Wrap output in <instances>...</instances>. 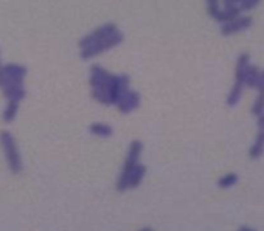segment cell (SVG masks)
Instances as JSON below:
<instances>
[{"mask_svg": "<svg viewBox=\"0 0 264 231\" xmlns=\"http://www.w3.org/2000/svg\"><path fill=\"white\" fill-rule=\"evenodd\" d=\"M252 25V19L250 17H239V19H233L227 25L222 27L221 33L224 36H230L235 34L238 31H242V29H247Z\"/></svg>", "mask_w": 264, "mask_h": 231, "instance_id": "6da1fadb", "label": "cell"}, {"mask_svg": "<svg viewBox=\"0 0 264 231\" xmlns=\"http://www.w3.org/2000/svg\"><path fill=\"white\" fill-rule=\"evenodd\" d=\"M239 13H241V8H239V6L230 5V6H227V8L224 9V11H218L213 17H215L216 21H221V22H230V21H233L235 17H238Z\"/></svg>", "mask_w": 264, "mask_h": 231, "instance_id": "7a4b0ae2", "label": "cell"}, {"mask_svg": "<svg viewBox=\"0 0 264 231\" xmlns=\"http://www.w3.org/2000/svg\"><path fill=\"white\" fill-rule=\"evenodd\" d=\"M260 81V72L257 67H247L246 73H244V79H242V83H244L247 87H257Z\"/></svg>", "mask_w": 264, "mask_h": 231, "instance_id": "3957f363", "label": "cell"}, {"mask_svg": "<svg viewBox=\"0 0 264 231\" xmlns=\"http://www.w3.org/2000/svg\"><path fill=\"white\" fill-rule=\"evenodd\" d=\"M242 90H244V83L236 81L235 86H233V88H231V92H230L229 98H227V104H229L230 107L236 106V103L239 101L241 96H242Z\"/></svg>", "mask_w": 264, "mask_h": 231, "instance_id": "277c9868", "label": "cell"}, {"mask_svg": "<svg viewBox=\"0 0 264 231\" xmlns=\"http://www.w3.org/2000/svg\"><path fill=\"white\" fill-rule=\"evenodd\" d=\"M263 152H264V130H261V132L258 134L255 143H253V146L250 149V158L257 160L263 155Z\"/></svg>", "mask_w": 264, "mask_h": 231, "instance_id": "5b68a950", "label": "cell"}, {"mask_svg": "<svg viewBox=\"0 0 264 231\" xmlns=\"http://www.w3.org/2000/svg\"><path fill=\"white\" fill-rule=\"evenodd\" d=\"M249 55L247 53H242L238 59V62H236V81H241L242 83V79H244V73H246V70L249 67Z\"/></svg>", "mask_w": 264, "mask_h": 231, "instance_id": "8992f818", "label": "cell"}, {"mask_svg": "<svg viewBox=\"0 0 264 231\" xmlns=\"http://www.w3.org/2000/svg\"><path fill=\"white\" fill-rule=\"evenodd\" d=\"M236 182H238V175H236V174H227L226 177L219 178L218 185H219L221 188H230L231 185H235Z\"/></svg>", "mask_w": 264, "mask_h": 231, "instance_id": "52a82bcc", "label": "cell"}, {"mask_svg": "<svg viewBox=\"0 0 264 231\" xmlns=\"http://www.w3.org/2000/svg\"><path fill=\"white\" fill-rule=\"evenodd\" d=\"M263 110H264V93H261V92H260L258 99H257L255 104H253V107H252V114L258 116V115H261V114H263Z\"/></svg>", "mask_w": 264, "mask_h": 231, "instance_id": "ba28073f", "label": "cell"}, {"mask_svg": "<svg viewBox=\"0 0 264 231\" xmlns=\"http://www.w3.org/2000/svg\"><path fill=\"white\" fill-rule=\"evenodd\" d=\"M208 3V13L211 16H215L219 11V0H207Z\"/></svg>", "mask_w": 264, "mask_h": 231, "instance_id": "9c48e42d", "label": "cell"}, {"mask_svg": "<svg viewBox=\"0 0 264 231\" xmlns=\"http://www.w3.org/2000/svg\"><path fill=\"white\" fill-rule=\"evenodd\" d=\"M260 3V0H241V9H252L255 5Z\"/></svg>", "mask_w": 264, "mask_h": 231, "instance_id": "30bf717a", "label": "cell"}, {"mask_svg": "<svg viewBox=\"0 0 264 231\" xmlns=\"http://www.w3.org/2000/svg\"><path fill=\"white\" fill-rule=\"evenodd\" d=\"M257 87L260 88V92H261V93H264V72L260 73V81H258Z\"/></svg>", "mask_w": 264, "mask_h": 231, "instance_id": "8fae6325", "label": "cell"}, {"mask_svg": "<svg viewBox=\"0 0 264 231\" xmlns=\"http://www.w3.org/2000/svg\"><path fill=\"white\" fill-rule=\"evenodd\" d=\"M260 116V119H258V124H260V127L264 130V115H258Z\"/></svg>", "mask_w": 264, "mask_h": 231, "instance_id": "7c38bea8", "label": "cell"}]
</instances>
